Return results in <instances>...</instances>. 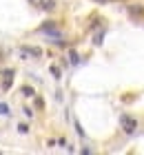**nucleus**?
<instances>
[{
	"label": "nucleus",
	"instance_id": "f257e3e1",
	"mask_svg": "<svg viewBox=\"0 0 144 155\" xmlns=\"http://www.w3.org/2000/svg\"><path fill=\"white\" fill-rule=\"evenodd\" d=\"M120 124H122V129H124V133H133L135 129H138V120L126 115V113L120 115Z\"/></svg>",
	"mask_w": 144,
	"mask_h": 155
},
{
	"label": "nucleus",
	"instance_id": "f03ea898",
	"mask_svg": "<svg viewBox=\"0 0 144 155\" xmlns=\"http://www.w3.org/2000/svg\"><path fill=\"white\" fill-rule=\"evenodd\" d=\"M11 84H13V69H5L2 71V89L9 91Z\"/></svg>",
	"mask_w": 144,
	"mask_h": 155
},
{
	"label": "nucleus",
	"instance_id": "7ed1b4c3",
	"mask_svg": "<svg viewBox=\"0 0 144 155\" xmlns=\"http://www.w3.org/2000/svg\"><path fill=\"white\" fill-rule=\"evenodd\" d=\"M129 16H131L133 20H142L144 18V7L142 5H131L129 7Z\"/></svg>",
	"mask_w": 144,
	"mask_h": 155
},
{
	"label": "nucleus",
	"instance_id": "20e7f679",
	"mask_svg": "<svg viewBox=\"0 0 144 155\" xmlns=\"http://www.w3.org/2000/svg\"><path fill=\"white\" fill-rule=\"evenodd\" d=\"M42 9H45V11H53L55 9V0H42Z\"/></svg>",
	"mask_w": 144,
	"mask_h": 155
},
{
	"label": "nucleus",
	"instance_id": "39448f33",
	"mask_svg": "<svg viewBox=\"0 0 144 155\" xmlns=\"http://www.w3.org/2000/svg\"><path fill=\"white\" fill-rule=\"evenodd\" d=\"M102 40H104V31H102V33H98V36L93 38V45H95V47H100V45H102Z\"/></svg>",
	"mask_w": 144,
	"mask_h": 155
},
{
	"label": "nucleus",
	"instance_id": "423d86ee",
	"mask_svg": "<svg viewBox=\"0 0 144 155\" xmlns=\"http://www.w3.org/2000/svg\"><path fill=\"white\" fill-rule=\"evenodd\" d=\"M69 60H71V64H78V62H80V58H78L75 51H69Z\"/></svg>",
	"mask_w": 144,
	"mask_h": 155
},
{
	"label": "nucleus",
	"instance_id": "0eeeda50",
	"mask_svg": "<svg viewBox=\"0 0 144 155\" xmlns=\"http://www.w3.org/2000/svg\"><path fill=\"white\" fill-rule=\"evenodd\" d=\"M22 95H27V97H33L35 93H33V89H31V87H22Z\"/></svg>",
	"mask_w": 144,
	"mask_h": 155
},
{
	"label": "nucleus",
	"instance_id": "6e6552de",
	"mask_svg": "<svg viewBox=\"0 0 144 155\" xmlns=\"http://www.w3.org/2000/svg\"><path fill=\"white\" fill-rule=\"evenodd\" d=\"M0 115H9V104H0Z\"/></svg>",
	"mask_w": 144,
	"mask_h": 155
},
{
	"label": "nucleus",
	"instance_id": "1a4fd4ad",
	"mask_svg": "<svg viewBox=\"0 0 144 155\" xmlns=\"http://www.w3.org/2000/svg\"><path fill=\"white\" fill-rule=\"evenodd\" d=\"M18 131L20 133H29V126L27 124H18Z\"/></svg>",
	"mask_w": 144,
	"mask_h": 155
},
{
	"label": "nucleus",
	"instance_id": "9d476101",
	"mask_svg": "<svg viewBox=\"0 0 144 155\" xmlns=\"http://www.w3.org/2000/svg\"><path fill=\"white\" fill-rule=\"evenodd\" d=\"M51 73H53V78H60V69L53 64V67H51Z\"/></svg>",
	"mask_w": 144,
	"mask_h": 155
},
{
	"label": "nucleus",
	"instance_id": "9b49d317",
	"mask_svg": "<svg viewBox=\"0 0 144 155\" xmlns=\"http://www.w3.org/2000/svg\"><path fill=\"white\" fill-rule=\"evenodd\" d=\"M35 107H38V109H42V107H45V102H42V97H38V100H35Z\"/></svg>",
	"mask_w": 144,
	"mask_h": 155
},
{
	"label": "nucleus",
	"instance_id": "f8f14e48",
	"mask_svg": "<svg viewBox=\"0 0 144 155\" xmlns=\"http://www.w3.org/2000/svg\"><path fill=\"white\" fill-rule=\"evenodd\" d=\"M29 2H31V5H38V7H40V5H42V0H29Z\"/></svg>",
	"mask_w": 144,
	"mask_h": 155
},
{
	"label": "nucleus",
	"instance_id": "ddd939ff",
	"mask_svg": "<svg viewBox=\"0 0 144 155\" xmlns=\"http://www.w3.org/2000/svg\"><path fill=\"white\" fill-rule=\"evenodd\" d=\"M93 2H98V5H106L109 0H93Z\"/></svg>",
	"mask_w": 144,
	"mask_h": 155
}]
</instances>
